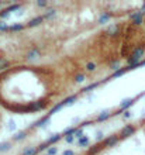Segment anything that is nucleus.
<instances>
[{"instance_id":"1","label":"nucleus","mask_w":145,"mask_h":155,"mask_svg":"<svg viewBox=\"0 0 145 155\" xmlns=\"http://www.w3.org/2000/svg\"><path fill=\"white\" fill-rule=\"evenodd\" d=\"M41 57V52H40V48H37V47H32L31 49H28L27 51V54H25V59H28V61H34V59H38Z\"/></svg>"},{"instance_id":"2","label":"nucleus","mask_w":145,"mask_h":155,"mask_svg":"<svg viewBox=\"0 0 145 155\" xmlns=\"http://www.w3.org/2000/svg\"><path fill=\"white\" fill-rule=\"evenodd\" d=\"M49 121H51V116L47 114L44 116L42 119H40L37 123H34L30 128H40V127H44V126H47V124H49Z\"/></svg>"},{"instance_id":"3","label":"nucleus","mask_w":145,"mask_h":155,"mask_svg":"<svg viewBox=\"0 0 145 155\" xmlns=\"http://www.w3.org/2000/svg\"><path fill=\"white\" fill-rule=\"evenodd\" d=\"M117 142H118V137H117V135H110V137L104 138L103 147H114Z\"/></svg>"},{"instance_id":"4","label":"nucleus","mask_w":145,"mask_h":155,"mask_svg":"<svg viewBox=\"0 0 145 155\" xmlns=\"http://www.w3.org/2000/svg\"><path fill=\"white\" fill-rule=\"evenodd\" d=\"M134 131H135V128H134V126H125L123 130H121V138H125V137H130V135H132L134 134Z\"/></svg>"},{"instance_id":"5","label":"nucleus","mask_w":145,"mask_h":155,"mask_svg":"<svg viewBox=\"0 0 145 155\" xmlns=\"http://www.w3.org/2000/svg\"><path fill=\"white\" fill-rule=\"evenodd\" d=\"M45 18H44V16H37L34 17V18H31L28 23H27V27H37V25H40L42 21H44Z\"/></svg>"},{"instance_id":"6","label":"nucleus","mask_w":145,"mask_h":155,"mask_svg":"<svg viewBox=\"0 0 145 155\" xmlns=\"http://www.w3.org/2000/svg\"><path fill=\"white\" fill-rule=\"evenodd\" d=\"M120 31V25L118 24H111L107 30H106V34L107 35H110V37H114V35H117Z\"/></svg>"},{"instance_id":"7","label":"nucleus","mask_w":145,"mask_h":155,"mask_svg":"<svg viewBox=\"0 0 145 155\" xmlns=\"http://www.w3.org/2000/svg\"><path fill=\"white\" fill-rule=\"evenodd\" d=\"M25 27H27V24H23V23H16V24L10 25L8 31H11V33H18V31H23V30H25Z\"/></svg>"},{"instance_id":"8","label":"nucleus","mask_w":145,"mask_h":155,"mask_svg":"<svg viewBox=\"0 0 145 155\" xmlns=\"http://www.w3.org/2000/svg\"><path fill=\"white\" fill-rule=\"evenodd\" d=\"M111 18V14L110 13H107V11H103L100 17H99V20H97V23L99 24H106V23H109V20Z\"/></svg>"},{"instance_id":"9","label":"nucleus","mask_w":145,"mask_h":155,"mask_svg":"<svg viewBox=\"0 0 145 155\" xmlns=\"http://www.w3.org/2000/svg\"><path fill=\"white\" fill-rule=\"evenodd\" d=\"M25 137H27V131H18V133H16V134L11 137V140H13L14 142H17V141H21V140H24Z\"/></svg>"},{"instance_id":"10","label":"nucleus","mask_w":145,"mask_h":155,"mask_svg":"<svg viewBox=\"0 0 145 155\" xmlns=\"http://www.w3.org/2000/svg\"><path fill=\"white\" fill-rule=\"evenodd\" d=\"M76 100H78V95H71V96H68V97L65 99L62 103H64V106H71Z\"/></svg>"},{"instance_id":"11","label":"nucleus","mask_w":145,"mask_h":155,"mask_svg":"<svg viewBox=\"0 0 145 155\" xmlns=\"http://www.w3.org/2000/svg\"><path fill=\"white\" fill-rule=\"evenodd\" d=\"M37 154H38V149L35 147H27L21 152V155H37Z\"/></svg>"},{"instance_id":"12","label":"nucleus","mask_w":145,"mask_h":155,"mask_svg":"<svg viewBox=\"0 0 145 155\" xmlns=\"http://www.w3.org/2000/svg\"><path fill=\"white\" fill-rule=\"evenodd\" d=\"M102 148H103L102 145H93V147L89 148L86 154H88V155H96V154H99V152L102 151Z\"/></svg>"},{"instance_id":"13","label":"nucleus","mask_w":145,"mask_h":155,"mask_svg":"<svg viewBox=\"0 0 145 155\" xmlns=\"http://www.w3.org/2000/svg\"><path fill=\"white\" fill-rule=\"evenodd\" d=\"M57 14V8H47L45 10V13H44V18H52V17Z\"/></svg>"},{"instance_id":"14","label":"nucleus","mask_w":145,"mask_h":155,"mask_svg":"<svg viewBox=\"0 0 145 155\" xmlns=\"http://www.w3.org/2000/svg\"><path fill=\"white\" fill-rule=\"evenodd\" d=\"M110 117V113L107 112V110H104V112H102L100 114L97 116V119H96V121H106L107 119Z\"/></svg>"},{"instance_id":"15","label":"nucleus","mask_w":145,"mask_h":155,"mask_svg":"<svg viewBox=\"0 0 145 155\" xmlns=\"http://www.w3.org/2000/svg\"><path fill=\"white\" fill-rule=\"evenodd\" d=\"M61 138H62V135H61V134H54V135H51V137L47 140V142L51 145V144H55V142H58Z\"/></svg>"},{"instance_id":"16","label":"nucleus","mask_w":145,"mask_h":155,"mask_svg":"<svg viewBox=\"0 0 145 155\" xmlns=\"http://www.w3.org/2000/svg\"><path fill=\"white\" fill-rule=\"evenodd\" d=\"M11 148V142L8 141H4V142H0V152H6Z\"/></svg>"},{"instance_id":"17","label":"nucleus","mask_w":145,"mask_h":155,"mask_svg":"<svg viewBox=\"0 0 145 155\" xmlns=\"http://www.w3.org/2000/svg\"><path fill=\"white\" fill-rule=\"evenodd\" d=\"M62 107H65V106H64V103L61 102V103H58V105H55V106H54L52 109H51V110H49V113H48V114H49V116L55 114V113H57V112H59V110H61Z\"/></svg>"},{"instance_id":"18","label":"nucleus","mask_w":145,"mask_h":155,"mask_svg":"<svg viewBox=\"0 0 145 155\" xmlns=\"http://www.w3.org/2000/svg\"><path fill=\"white\" fill-rule=\"evenodd\" d=\"M89 142H90V140H89L86 135H83L82 138L78 140V144H79V147H86V145H89Z\"/></svg>"},{"instance_id":"19","label":"nucleus","mask_w":145,"mask_h":155,"mask_svg":"<svg viewBox=\"0 0 145 155\" xmlns=\"http://www.w3.org/2000/svg\"><path fill=\"white\" fill-rule=\"evenodd\" d=\"M128 71V68H120L118 71H116V72H113V75H111V78H118V76H121V75H124L125 72Z\"/></svg>"},{"instance_id":"20","label":"nucleus","mask_w":145,"mask_h":155,"mask_svg":"<svg viewBox=\"0 0 145 155\" xmlns=\"http://www.w3.org/2000/svg\"><path fill=\"white\" fill-rule=\"evenodd\" d=\"M99 85H100L99 82H95V83H90V85H89V86H86V88H85V89L82 90V92H90V90L96 89V88L99 86Z\"/></svg>"},{"instance_id":"21","label":"nucleus","mask_w":145,"mask_h":155,"mask_svg":"<svg viewBox=\"0 0 145 155\" xmlns=\"http://www.w3.org/2000/svg\"><path fill=\"white\" fill-rule=\"evenodd\" d=\"M86 71L88 72H95L96 71V64L95 62H89L88 65H86Z\"/></svg>"},{"instance_id":"22","label":"nucleus","mask_w":145,"mask_h":155,"mask_svg":"<svg viewBox=\"0 0 145 155\" xmlns=\"http://www.w3.org/2000/svg\"><path fill=\"white\" fill-rule=\"evenodd\" d=\"M8 28H10V25L4 23L3 20H0V31H8Z\"/></svg>"},{"instance_id":"23","label":"nucleus","mask_w":145,"mask_h":155,"mask_svg":"<svg viewBox=\"0 0 145 155\" xmlns=\"http://www.w3.org/2000/svg\"><path fill=\"white\" fill-rule=\"evenodd\" d=\"M20 7H21V4H20V3H17V4H11L10 7H7V10L11 13V11H17Z\"/></svg>"},{"instance_id":"24","label":"nucleus","mask_w":145,"mask_h":155,"mask_svg":"<svg viewBox=\"0 0 145 155\" xmlns=\"http://www.w3.org/2000/svg\"><path fill=\"white\" fill-rule=\"evenodd\" d=\"M48 148H49V144L47 142V141H45V142H42V144H41V145L37 148V149H38V152H41V151H45V149H48Z\"/></svg>"},{"instance_id":"25","label":"nucleus","mask_w":145,"mask_h":155,"mask_svg":"<svg viewBox=\"0 0 145 155\" xmlns=\"http://www.w3.org/2000/svg\"><path fill=\"white\" fill-rule=\"evenodd\" d=\"M58 154V147H51L47 149V155H55Z\"/></svg>"},{"instance_id":"26","label":"nucleus","mask_w":145,"mask_h":155,"mask_svg":"<svg viewBox=\"0 0 145 155\" xmlns=\"http://www.w3.org/2000/svg\"><path fill=\"white\" fill-rule=\"evenodd\" d=\"M8 16H10V11H8L7 8H4V10L0 11V18H1V20H3V18H7Z\"/></svg>"},{"instance_id":"27","label":"nucleus","mask_w":145,"mask_h":155,"mask_svg":"<svg viewBox=\"0 0 145 155\" xmlns=\"http://www.w3.org/2000/svg\"><path fill=\"white\" fill-rule=\"evenodd\" d=\"M37 6H38V7H48L49 1H47V0H40V1H37Z\"/></svg>"},{"instance_id":"28","label":"nucleus","mask_w":145,"mask_h":155,"mask_svg":"<svg viewBox=\"0 0 145 155\" xmlns=\"http://www.w3.org/2000/svg\"><path fill=\"white\" fill-rule=\"evenodd\" d=\"M83 81H85V75L83 74H79L75 76V82H76V83H82Z\"/></svg>"},{"instance_id":"29","label":"nucleus","mask_w":145,"mask_h":155,"mask_svg":"<svg viewBox=\"0 0 145 155\" xmlns=\"http://www.w3.org/2000/svg\"><path fill=\"white\" fill-rule=\"evenodd\" d=\"M76 130H78V128H66V130H65V134H66V135H75Z\"/></svg>"},{"instance_id":"30","label":"nucleus","mask_w":145,"mask_h":155,"mask_svg":"<svg viewBox=\"0 0 145 155\" xmlns=\"http://www.w3.org/2000/svg\"><path fill=\"white\" fill-rule=\"evenodd\" d=\"M111 69H113L114 72H116V71H118V69H120V62H118V61L113 62V64H111Z\"/></svg>"},{"instance_id":"31","label":"nucleus","mask_w":145,"mask_h":155,"mask_svg":"<svg viewBox=\"0 0 145 155\" xmlns=\"http://www.w3.org/2000/svg\"><path fill=\"white\" fill-rule=\"evenodd\" d=\"M75 137H78V138H82V137H83V128H78V130H76V133H75Z\"/></svg>"},{"instance_id":"32","label":"nucleus","mask_w":145,"mask_h":155,"mask_svg":"<svg viewBox=\"0 0 145 155\" xmlns=\"http://www.w3.org/2000/svg\"><path fill=\"white\" fill-rule=\"evenodd\" d=\"M130 105H132V102H131V100H123V103H121V109H125V107H128Z\"/></svg>"},{"instance_id":"33","label":"nucleus","mask_w":145,"mask_h":155,"mask_svg":"<svg viewBox=\"0 0 145 155\" xmlns=\"http://www.w3.org/2000/svg\"><path fill=\"white\" fill-rule=\"evenodd\" d=\"M65 141L69 142V144H72L73 141H75V135H65Z\"/></svg>"},{"instance_id":"34","label":"nucleus","mask_w":145,"mask_h":155,"mask_svg":"<svg viewBox=\"0 0 145 155\" xmlns=\"http://www.w3.org/2000/svg\"><path fill=\"white\" fill-rule=\"evenodd\" d=\"M14 128H16V124H14V123L11 121V123H8V126H7V130L8 131H11V130H14Z\"/></svg>"},{"instance_id":"35","label":"nucleus","mask_w":145,"mask_h":155,"mask_svg":"<svg viewBox=\"0 0 145 155\" xmlns=\"http://www.w3.org/2000/svg\"><path fill=\"white\" fill-rule=\"evenodd\" d=\"M62 155H75V154H73V151H71V149H65Z\"/></svg>"},{"instance_id":"36","label":"nucleus","mask_w":145,"mask_h":155,"mask_svg":"<svg viewBox=\"0 0 145 155\" xmlns=\"http://www.w3.org/2000/svg\"><path fill=\"white\" fill-rule=\"evenodd\" d=\"M97 140H99V141L103 140V133H102V131H97Z\"/></svg>"},{"instance_id":"37","label":"nucleus","mask_w":145,"mask_h":155,"mask_svg":"<svg viewBox=\"0 0 145 155\" xmlns=\"http://www.w3.org/2000/svg\"><path fill=\"white\" fill-rule=\"evenodd\" d=\"M124 117H130V112H125V113H124Z\"/></svg>"}]
</instances>
